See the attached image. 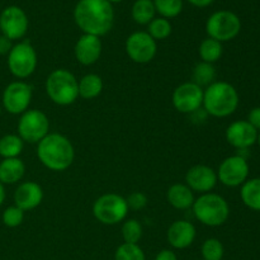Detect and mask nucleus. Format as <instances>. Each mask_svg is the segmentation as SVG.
Listing matches in <instances>:
<instances>
[{"label":"nucleus","mask_w":260,"mask_h":260,"mask_svg":"<svg viewBox=\"0 0 260 260\" xmlns=\"http://www.w3.org/2000/svg\"><path fill=\"white\" fill-rule=\"evenodd\" d=\"M194 217L202 225L208 228L222 226L230 216V206L228 201L216 193H205L201 194L192 206Z\"/></svg>","instance_id":"20e7f679"},{"label":"nucleus","mask_w":260,"mask_h":260,"mask_svg":"<svg viewBox=\"0 0 260 260\" xmlns=\"http://www.w3.org/2000/svg\"><path fill=\"white\" fill-rule=\"evenodd\" d=\"M33 88L28 83L17 80L10 83L3 91V107L10 114H23L32 101Z\"/></svg>","instance_id":"9b49d317"},{"label":"nucleus","mask_w":260,"mask_h":260,"mask_svg":"<svg viewBox=\"0 0 260 260\" xmlns=\"http://www.w3.org/2000/svg\"><path fill=\"white\" fill-rule=\"evenodd\" d=\"M188 2L197 8H206V7H208V5L212 4L215 0H188Z\"/></svg>","instance_id":"4c0bfd02"},{"label":"nucleus","mask_w":260,"mask_h":260,"mask_svg":"<svg viewBox=\"0 0 260 260\" xmlns=\"http://www.w3.org/2000/svg\"><path fill=\"white\" fill-rule=\"evenodd\" d=\"M172 101L173 106L179 113L192 114L202 108L203 89L193 81H187L174 89Z\"/></svg>","instance_id":"ddd939ff"},{"label":"nucleus","mask_w":260,"mask_h":260,"mask_svg":"<svg viewBox=\"0 0 260 260\" xmlns=\"http://www.w3.org/2000/svg\"><path fill=\"white\" fill-rule=\"evenodd\" d=\"M198 53H200V57L203 62H217L223 53L222 43L213 40V38H205V40L201 42L200 48H198Z\"/></svg>","instance_id":"393cba45"},{"label":"nucleus","mask_w":260,"mask_h":260,"mask_svg":"<svg viewBox=\"0 0 260 260\" xmlns=\"http://www.w3.org/2000/svg\"><path fill=\"white\" fill-rule=\"evenodd\" d=\"M216 69L213 66V63H208V62H198L197 65L194 66L192 73V79L193 83L197 84L198 86L203 89V86L207 88L208 85H211L212 83L216 81Z\"/></svg>","instance_id":"bb28decb"},{"label":"nucleus","mask_w":260,"mask_h":260,"mask_svg":"<svg viewBox=\"0 0 260 260\" xmlns=\"http://www.w3.org/2000/svg\"><path fill=\"white\" fill-rule=\"evenodd\" d=\"M256 142H258V145H259V147H260V131H259V134H258V140H256Z\"/></svg>","instance_id":"a19ab883"},{"label":"nucleus","mask_w":260,"mask_h":260,"mask_svg":"<svg viewBox=\"0 0 260 260\" xmlns=\"http://www.w3.org/2000/svg\"><path fill=\"white\" fill-rule=\"evenodd\" d=\"M0 35H2V33H0Z\"/></svg>","instance_id":"37998d69"},{"label":"nucleus","mask_w":260,"mask_h":260,"mask_svg":"<svg viewBox=\"0 0 260 260\" xmlns=\"http://www.w3.org/2000/svg\"><path fill=\"white\" fill-rule=\"evenodd\" d=\"M114 260H146V256L139 244L123 243L117 248Z\"/></svg>","instance_id":"2f4dec72"},{"label":"nucleus","mask_w":260,"mask_h":260,"mask_svg":"<svg viewBox=\"0 0 260 260\" xmlns=\"http://www.w3.org/2000/svg\"><path fill=\"white\" fill-rule=\"evenodd\" d=\"M29 25L27 14L17 5L7 7L0 14V33L10 41L20 40L25 36Z\"/></svg>","instance_id":"4468645a"},{"label":"nucleus","mask_w":260,"mask_h":260,"mask_svg":"<svg viewBox=\"0 0 260 260\" xmlns=\"http://www.w3.org/2000/svg\"><path fill=\"white\" fill-rule=\"evenodd\" d=\"M102 45L101 37L91 35H83L75 43L74 47V55H75L76 61L84 66H91L102 56Z\"/></svg>","instance_id":"f3484780"},{"label":"nucleus","mask_w":260,"mask_h":260,"mask_svg":"<svg viewBox=\"0 0 260 260\" xmlns=\"http://www.w3.org/2000/svg\"><path fill=\"white\" fill-rule=\"evenodd\" d=\"M13 41L7 38L5 36L0 35V55H8L13 47Z\"/></svg>","instance_id":"c9c22d12"},{"label":"nucleus","mask_w":260,"mask_h":260,"mask_svg":"<svg viewBox=\"0 0 260 260\" xmlns=\"http://www.w3.org/2000/svg\"><path fill=\"white\" fill-rule=\"evenodd\" d=\"M217 173L208 165L198 164L190 168L185 174V184L193 192L210 193L217 184Z\"/></svg>","instance_id":"2eb2a0df"},{"label":"nucleus","mask_w":260,"mask_h":260,"mask_svg":"<svg viewBox=\"0 0 260 260\" xmlns=\"http://www.w3.org/2000/svg\"><path fill=\"white\" fill-rule=\"evenodd\" d=\"M201 253H202L203 260H222L225 248L218 239L210 238L202 244Z\"/></svg>","instance_id":"c756f323"},{"label":"nucleus","mask_w":260,"mask_h":260,"mask_svg":"<svg viewBox=\"0 0 260 260\" xmlns=\"http://www.w3.org/2000/svg\"><path fill=\"white\" fill-rule=\"evenodd\" d=\"M0 114H2V107H0Z\"/></svg>","instance_id":"79ce46f5"},{"label":"nucleus","mask_w":260,"mask_h":260,"mask_svg":"<svg viewBox=\"0 0 260 260\" xmlns=\"http://www.w3.org/2000/svg\"><path fill=\"white\" fill-rule=\"evenodd\" d=\"M126 202L128 206V210L140 211L144 210L147 206V197L142 192H134L126 198Z\"/></svg>","instance_id":"72a5a7b5"},{"label":"nucleus","mask_w":260,"mask_h":260,"mask_svg":"<svg viewBox=\"0 0 260 260\" xmlns=\"http://www.w3.org/2000/svg\"><path fill=\"white\" fill-rule=\"evenodd\" d=\"M43 189L38 183H20L14 192V203L20 210L30 211L37 208L42 203Z\"/></svg>","instance_id":"6ab92c4d"},{"label":"nucleus","mask_w":260,"mask_h":260,"mask_svg":"<svg viewBox=\"0 0 260 260\" xmlns=\"http://www.w3.org/2000/svg\"><path fill=\"white\" fill-rule=\"evenodd\" d=\"M239 93L228 81H215L203 90V109L208 116L225 118L235 113L239 107Z\"/></svg>","instance_id":"7ed1b4c3"},{"label":"nucleus","mask_w":260,"mask_h":260,"mask_svg":"<svg viewBox=\"0 0 260 260\" xmlns=\"http://www.w3.org/2000/svg\"><path fill=\"white\" fill-rule=\"evenodd\" d=\"M173 32L172 23L167 18H154L151 22L147 24V33L154 38L155 41L167 40Z\"/></svg>","instance_id":"cd10ccee"},{"label":"nucleus","mask_w":260,"mask_h":260,"mask_svg":"<svg viewBox=\"0 0 260 260\" xmlns=\"http://www.w3.org/2000/svg\"><path fill=\"white\" fill-rule=\"evenodd\" d=\"M24 142L18 135H5L0 139V156L3 159H13L19 157L22 154Z\"/></svg>","instance_id":"a878e982"},{"label":"nucleus","mask_w":260,"mask_h":260,"mask_svg":"<svg viewBox=\"0 0 260 260\" xmlns=\"http://www.w3.org/2000/svg\"><path fill=\"white\" fill-rule=\"evenodd\" d=\"M122 238L127 244H137L142 238V226L135 218L126 220L122 225L121 229Z\"/></svg>","instance_id":"7c9ffc66"},{"label":"nucleus","mask_w":260,"mask_h":260,"mask_svg":"<svg viewBox=\"0 0 260 260\" xmlns=\"http://www.w3.org/2000/svg\"><path fill=\"white\" fill-rule=\"evenodd\" d=\"M25 165L19 157L13 159H3L0 162V183L3 185H12L20 182L24 177Z\"/></svg>","instance_id":"412c9836"},{"label":"nucleus","mask_w":260,"mask_h":260,"mask_svg":"<svg viewBox=\"0 0 260 260\" xmlns=\"http://www.w3.org/2000/svg\"><path fill=\"white\" fill-rule=\"evenodd\" d=\"M78 79L66 69H56L46 79V93L57 106H70L79 98Z\"/></svg>","instance_id":"39448f33"},{"label":"nucleus","mask_w":260,"mask_h":260,"mask_svg":"<svg viewBox=\"0 0 260 260\" xmlns=\"http://www.w3.org/2000/svg\"><path fill=\"white\" fill-rule=\"evenodd\" d=\"M79 96L83 99H94L103 91V80L96 74H86L78 81Z\"/></svg>","instance_id":"4be33fe9"},{"label":"nucleus","mask_w":260,"mask_h":260,"mask_svg":"<svg viewBox=\"0 0 260 260\" xmlns=\"http://www.w3.org/2000/svg\"><path fill=\"white\" fill-rule=\"evenodd\" d=\"M259 132L248 121H235L226 128V141L236 150L250 149L256 144Z\"/></svg>","instance_id":"dca6fc26"},{"label":"nucleus","mask_w":260,"mask_h":260,"mask_svg":"<svg viewBox=\"0 0 260 260\" xmlns=\"http://www.w3.org/2000/svg\"><path fill=\"white\" fill-rule=\"evenodd\" d=\"M155 10L160 17L172 19L178 17L183 10V0H152Z\"/></svg>","instance_id":"c85d7f7f"},{"label":"nucleus","mask_w":260,"mask_h":260,"mask_svg":"<svg viewBox=\"0 0 260 260\" xmlns=\"http://www.w3.org/2000/svg\"><path fill=\"white\" fill-rule=\"evenodd\" d=\"M37 52L28 41H22L13 45L8 53V69L10 74L17 79H27L37 69Z\"/></svg>","instance_id":"0eeeda50"},{"label":"nucleus","mask_w":260,"mask_h":260,"mask_svg":"<svg viewBox=\"0 0 260 260\" xmlns=\"http://www.w3.org/2000/svg\"><path fill=\"white\" fill-rule=\"evenodd\" d=\"M74 20L84 35L106 36L113 27V5L107 0H79L74 8Z\"/></svg>","instance_id":"f257e3e1"},{"label":"nucleus","mask_w":260,"mask_h":260,"mask_svg":"<svg viewBox=\"0 0 260 260\" xmlns=\"http://www.w3.org/2000/svg\"><path fill=\"white\" fill-rule=\"evenodd\" d=\"M167 200L172 207L175 210H189L194 203V192L183 183H175L170 185L167 192Z\"/></svg>","instance_id":"aec40b11"},{"label":"nucleus","mask_w":260,"mask_h":260,"mask_svg":"<svg viewBox=\"0 0 260 260\" xmlns=\"http://www.w3.org/2000/svg\"><path fill=\"white\" fill-rule=\"evenodd\" d=\"M197 230L189 221L177 220L169 226L167 233L168 243L174 249H187L194 243Z\"/></svg>","instance_id":"a211bd4d"},{"label":"nucleus","mask_w":260,"mask_h":260,"mask_svg":"<svg viewBox=\"0 0 260 260\" xmlns=\"http://www.w3.org/2000/svg\"><path fill=\"white\" fill-rule=\"evenodd\" d=\"M50 121L48 117L38 109H28L20 114L18 121V136L23 142L38 144L50 134Z\"/></svg>","instance_id":"1a4fd4ad"},{"label":"nucleus","mask_w":260,"mask_h":260,"mask_svg":"<svg viewBox=\"0 0 260 260\" xmlns=\"http://www.w3.org/2000/svg\"><path fill=\"white\" fill-rule=\"evenodd\" d=\"M249 172H250V168H249L248 160L239 155H233L221 161L216 173H217V179L218 182H221V184L234 188L240 187L248 180Z\"/></svg>","instance_id":"f8f14e48"},{"label":"nucleus","mask_w":260,"mask_h":260,"mask_svg":"<svg viewBox=\"0 0 260 260\" xmlns=\"http://www.w3.org/2000/svg\"><path fill=\"white\" fill-rule=\"evenodd\" d=\"M155 260H178L177 254L170 249H164V250L159 251L155 256Z\"/></svg>","instance_id":"e433bc0d"},{"label":"nucleus","mask_w":260,"mask_h":260,"mask_svg":"<svg viewBox=\"0 0 260 260\" xmlns=\"http://www.w3.org/2000/svg\"><path fill=\"white\" fill-rule=\"evenodd\" d=\"M156 10L152 0H136L132 5V19L141 25H147L155 18Z\"/></svg>","instance_id":"b1692460"},{"label":"nucleus","mask_w":260,"mask_h":260,"mask_svg":"<svg viewBox=\"0 0 260 260\" xmlns=\"http://www.w3.org/2000/svg\"><path fill=\"white\" fill-rule=\"evenodd\" d=\"M107 2H109L111 4H113V3H121V2H123V0H107Z\"/></svg>","instance_id":"ea45409f"},{"label":"nucleus","mask_w":260,"mask_h":260,"mask_svg":"<svg viewBox=\"0 0 260 260\" xmlns=\"http://www.w3.org/2000/svg\"><path fill=\"white\" fill-rule=\"evenodd\" d=\"M240 197L246 207L260 212V178L246 180L241 185Z\"/></svg>","instance_id":"5701e85b"},{"label":"nucleus","mask_w":260,"mask_h":260,"mask_svg":"<svg viewBox=\"0 0 260 260\" xmlns=\"http://www.w3.org/2000/svg\"><path fill=\"white\" fill-rule=\"evenodd\" d=\"M246 121H248L256 131H260V107H255V108H253L249 112V116Z\"/></svg>","instance_id":"f704fd0d"},{"label":"nucleus","mask_w":260,"mask_h":260,"mask_svg":"<svg viewBox=\"0 0 260 260\" xmlns=\"http://www.w3.org/2000/svg\"><path fill=\"white\" fill-rule=\"evenodd\" d=\"M126 53L134 62L136 63H149L154 60L157 52L156 41L147 32L139 30L134 32L127 37L124 43Z\"/></svg>","instance_id":"9d476101"},{"label":"nucleus","mask_w":260,"mask_h":260,"mask_svg":"<svg viewBox=\"0 0 260 260\" xmlns=\"http://www.w3.org/2000/svg\"><path fill=\"white\" fill-rule=\"evenodd\" d=\"M241 30V20L230 10H218L211 14L206 22L208 37L218 42H229L238 37Z\"/></svg>","instance_id":"6e6552de"},{"label":"nucleus","mask_w":260,"mask_h":260,"mask_svg":"<svg viewBox=\"0 0 260 260\" xmlns=\"http://www.w3.org/2000/svg\"><path fill=\"white\" fill-rule=\"evenodd\" d=\"M4 201H5V189H4V185L0 183V206L4 203Z\"/></svg>","instance_id":"58836bf2"},{"label":"nucleus","mask_w":260,"mask_h":260,"mask_svg":"<svg viewBox=\"0 0 260 260\" xmlns=\"http://www.w3.org/2000/svg\"><path fill=\"white\" fill-rule=\"evenodd\" d=\"M128 213L126 198L117 193H107L96 198L93 205V215L103 225L113 226L126 220Z\"/></svg>","instance_id":"423d86ee"},{"label":"nucleus","mask_w":260,"mask_h":260,"mask_svg":"<svg viewBox=\"0 0 260 260\" xmlns=\"http://www.w3.org/2000/svg\"><path fill=\"white\" fill-rule=\"evenodd\" d=\"M37 156L47 169L63 172L69 169L75 159V149L66 136L48 134L37 144Z\"/></svg>","instance_id":"f03ea898"},{"label":"nucleus","mask_w":260,"mask_h":260,"mask_svg":"<svg viewBox=\"0 0 260 260\" xmlns=\"http://www.w3.org/2000/svg\"><path fill=\"white\" fill-rule=\"evenodd\" d=\"M3 223L7 228H18L24 221V211L17 206H10L3 212Z\"/></svg>","instance_id":"473e14b6"}]
</instances>
